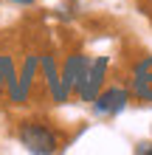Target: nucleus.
Listing matches in <instances>:
<instances>
[{"instance_id": "f257e3e1", "label": "nucleus", "mask_w": 152, "mask_h": 155, "mask_svg": "<svg viewBox=\"0 0 152 155\" xmlns=\"http://www.w3.org/2000/svg\"><path fill=\"white\" fill-rule=\"evenodd\" d=\"M20 144L34 155H51L59 150V138L51 127L40 124V121H23L20 124Z\"/></svg>"}, {"instance_id": "f03ea898", "label": "nucleus", "mask_w": 152, "mask_h": 155, "mask_svg": "<svg viewBox=\"0 0 152 155\" xmlns=\"http://www.w3.org/2000/svg\"><path fill=\"white\" fill-rule=\"evenodd\" d=\"M104 76H107V57H99L93 62H87L85 68V76H82V85H79L76 93L85 99V102H93L99 96V90L104 85Z\"/></svg>"}, {"instance_id": "7ed1b4c3", "label": "nucleus", "mask_w": 152, "mask_h": 155, "mask_svg": "<svg viewBox=\"0 0 152 155\" xmlns=\"http://www.w3.org/2000/svg\"><path fill=\"white\" fill-rule=\"evenodd\" d=\"M130 102V90L127 87H107L104 93L99 90V96L93 99V110L99 116H115L121 113Z\"/></svg>"}, {"instance_id": "20e7f679", "label": "nucleus", "mask_w": 152, "mask_h": 155, "mask_svg": "<svg viewBox=\"0 0 152 155\" xmlns=\"http://www.w3.org/2000/svg\"><path fill=\"white\" fill-rule=\"evenodd\" d=\"M87 62H90V59H87L85 54H73V57L65 62V68H62V90H65V96L70 93V90H79Z\"/></svg>"}, {"instance_id": "39448f33", "label": "nucleus", "mask_w": 152, "mask_h": 155, "mask_svg": "<svg viewBox=\"0 0 152 155\" xmlns=\"http://www.w3.org/2000/svg\"><path fill=\"white\" fill-rule=\"evenodd\" d=\"M42 71H45V82H48V90L53 96V102H65V90H62V79L57 76V65H53L51 57H42Z\"/></svg>"}, {"instance_id": "423d86ee", "label": "nucleus", "mask_w": 152, "mask_h": 155, "mask_svg": "<svg viewBox=\"0 0 152 155\" xmlns=\"http://www.w3.org/2000/svg\"><path fill=\"white\" fill-rule=\"evenodd\" d=\"M34 71H37V57H31L28 62H25V71H23V76L17 79V87H14V93H11V99H14V102H23V99L28 96V87H31Z\"/></svg>"}, {"instance_id": "0eeeda50", "label": "nucleus", "mask_w": 152, "mask_h": 155, "mask_svg": "<svg viewBox=\"0 0 152 155\" xmlns=\"http://www.w3.org/2000/svg\"><path fill=\"white\" fill-rule=\"evenodd\" d=\"M132 79L144 82V85H152V57H144L141 62H135V68H132Z\"/></svg>"}, {"instance_id": "6e6552de", "label": "nucleus", "mask_w": 152, "mask_h": 155, "mask_svg": "<svg viewBox=\"0 0 152 155\" xmlns=\"http://www.w3.org/2000/svg\"><path fill=\"white\" fill-rule=\"evenodd\" d=\"M11 3H17V6H31L34 0H11Z\"/></svg>"}]
</instances>
